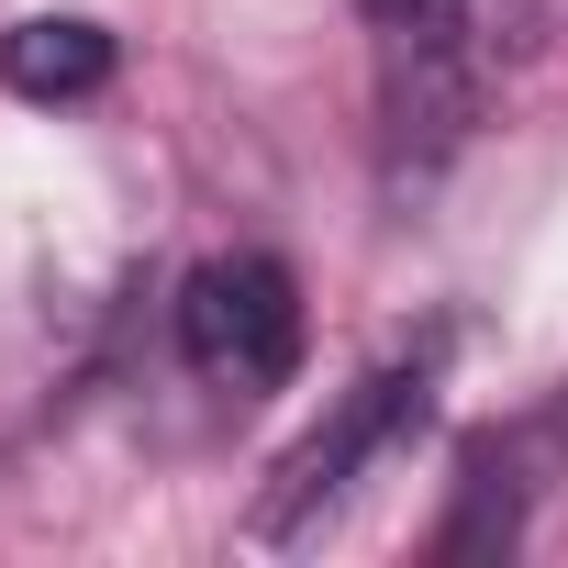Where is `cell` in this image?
I'll return each instance as SVG.
<instances>
[{"label":"cell","mask_w":568,"mask_h":568,"mask_svg":"<svg viewBox=\"0 0 568 568\" xmlns=\"http://www.w3.org/2000/svg\"><path fill=\"white\" fill-rule=\"evenodd\" d=\"M179 357L223 390L256 402L302 368V278L278 256H212L179 278Z\"/></svg>","instance_id":"7a4b0ae2"},{"label":"cell","mask_w":568,"mask_h":568,"mask_svg":"<svg viewBox=\"0 0 568 568\" xmlns=\"http://www.w3.org/2000/svg\"><path fill=\"white\" fill-rule=\"evenodd\" d=\"M424 390H435V368L413 357V368H379V379H357V402L291 457V468H278V490L256 501V535H302L313 513H335L346 490H357V468L402 435V424H424Z\"/></svg>","instance_id":"3957f363"},{"label":"cell","mask_w":568,"mask_h":568,"mask_svg":"<svg viewBox=\"0 0 568 568\" xmlns=\"http://www.w3.org/2000/svg\"><path fill=\"white\" fill-rule=\"evenodd\" d=\"M0 79H12L23 101H90L112 79V34L79 23V12H34V23L0 34Z\"/></svg>","instance_id":"277c9868"},{"label":"cell","mask_w":568,"mask_h":568,"mask_svg":"<svg viewBox=\"0 0 568 568\" xmlns=\"http://www.w3.org/2000/svg\"><path fill=\"white\" fill-rule=\"evenodd\" d=\"M368 34H379L390 156L435 168L446 145H468V123L490 112V90L524 68L535 0H368Z\"/></svg>","instance_id":"6da1fadb"}]
</instances>
